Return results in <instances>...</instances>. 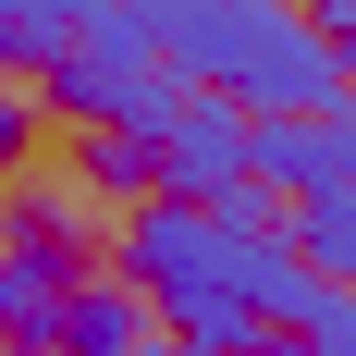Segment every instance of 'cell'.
<instances>
[{"label":"cell","instance_id":"cell-1","mask_svg":"<svg viewBox=\"0 0 356 356\" xmlns=\"http://www.w3.org/2000/svg\"><path fill=\"white\" fill-rule=\"evenodd\" d=\"M123 283H136V307L172 320V344H197V356H270V332L307 307L320 270L283 246V209H270V197H234V209L136 197V221H123Z\"/></svg>","mask_w":356,"mask_h":356},{"label":"cell","instance_id":"cell-2","mask_svg":"<svg viewBox=\"0 0 356 356\" xmlns=\"http://www.w3.org/2000/svg\"><path fill=\"white\" fill-rule=\"evenodd\" d=\"M111 13L136 25V49L172 86L246 111V123H320V111H344V62H332V37L295 0H111Z\"/></svg>","mask_w":356,"mask_h":356},{"label":"cell","instance_id":"cell-3","mask_svg":"<svg viewBox=\"0 0 356 356\" xmlns=\"http://www.w3.org/2000/svg\"><path fill=\"white\" fill-rule=\"evenodd\" d=\"M172 99H184V86L136 49V25H123L111 0H99V25L49 62V111H62V123H86V136H123V147L160 136V123H172Z\"/></svg>","mask_w":356,"mask_h":356},{"label":"cell","instance_id":"cell-4","mask_svg":"<svg viewBox=\"0 0 356 356\" xmlns=\"http://www.w3.org/2000/svg\"><path fill=\"white\" fill-rule=\"evenodd\" d=\"M147 184L184 197V209H234V197H258V184H246V111H221V99L184 86L172 123L147 136Z\"/></svg>","mask_w":356,"mask_h":356},{"label":"cell","instance_id":"cell-5","mask_svg":"<svg viewBox=\"0 0 356 356\" xmlns=\"http://www.w3.org/2000/svg\"><path fill=\"white\" fill-rule=\"evenodd\" d=\"M74 283H86V270H74V234H62V221H13V234H0V332H13V356L49 344V320H62Z\"/></svg>","mask_w":356,"mask_h":356},{"label":"cell","instance_id":"cell-6","mask_svg":"<svg viewBox=\"0 0 356 356\" xmlns=\"http://www.w3.org/2000/svg\"><path fill=\"white\" fill-rule=\"evenodd\" d=\"M136 344H147V307H136V283H74L37 356H136Z\"/></svg>","mask_w":356,"mask_h":356},{"label":"cell","instance_id":"cell-7","mask_svg":"<svg viewBox=\"0 0 356 356\" xmlns=\"http://www.w3.org/2000/svg\"><path fill=\"white\" fill-rule=\"evenodd\" d=\"M320 160H332V197H356V99L320 111Z\"/></svg>","mask_w":356,"mask_h":356},{"label":"cell","instance_id":"cell-8","mask_svg":"<svg viewBox=\"0 0 356 356\" xmlns=\"http://www.w3.org/2000/svg\"><path fill=\"white\" fill-rule=\"evenodd\" d=\"M37 147V99H25V74H0V160H25Z\"/></svg>","mask_w":356,"mask_h":356},{"label":"cell","instance_id":"cell-9","mask_svg":"<svg viewBox=\"0 0 356 356\" xmlns=\"http://www.w3.org/2000/svg\"><path fill=\"white\" fill-rule=\"evenodd\" d=\"M86 172H99V184H147V147H123V136H86Z\"/></svg>","mask_w":356,"mask_h":356},{"label":"cell","instance_id":"cell-10","mask_svg":"<svg viewBox=\"0 0 356 356\" xmlns=\"http://www.w3.org/2000/svg\"><path fill=\"white\" fill-rule=\"evenodd\" d=\"M0 62H13V0H0Z\"/></svg>","mask_w":356,"mask_h":356},{"label":"cell","instance_id":"cell-11","mask_svg":"<svg viewBox=\"0 0 356 356\" xmlns=\"http://www.w3.org/2000/svg\"><path fill=\"white\" fill-rule=\"evenodd\" d=\"M136 356H197V344H136Z\"/></svg>","mask_w":356,"mask_h":356},{"label":"cell","instance_id":"cell-12","mask_svg":"<svg viewBox=\"0 0 356 356\" xmlns=\"http://www.w3.org/2000/svg\"><path fill=\"white\" fill-rule=\"evenodd\" d=\"M0 356H13V344H0Z\"/></svg>","mask_w":356,"mask_h":356}]
</instances>
